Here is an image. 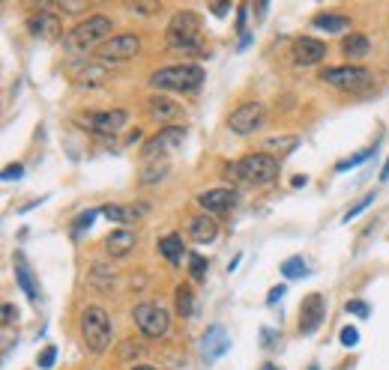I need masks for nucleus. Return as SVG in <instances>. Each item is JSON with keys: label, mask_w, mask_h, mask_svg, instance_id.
<instances>
[{"label": "nucleus", "mask_w": 389, "mask_h": 370, "mask_svg": "<svg viewBox=\"0 0 389 370\" xmlns=\"http://www.w3.org/2000/svg\"><path fill=\"white\" fill-rule=\"evenodd\" d=\"M204 84V69L198 63H177V66H165L150 75V87L153 90H171V93H192Z\"/></svg>", "instance_id": "obj_1"}, {"label": "nucleus", "mask_w": 389, "mask_h": 370, "mask_svg": "<svg viewBox=\"0 0 389 370\" xmlns=\"http://www.w3.org/2000/svg\"><path fill=\"white\" fill-rule=\"evenodd\" d=\"M111 27H114V21H111L108 15H90V18H84L81 24H75L69 33H66L63 48L69 54L90 51V48H96V45H102L105 39H111Z\"/></svg>", "instance_id": "obj_2"}, {"label": "nucleus", "mask_w": 389, "mask_h": 370, "mask_svg": "<svg viewBox=\"0 0 389 370\" xmlns=\"http://www.w3.org/2000/svg\"><path fill=\"white\" fill-rule=\"evenodd\" d=\"M225 176H240L252 185H266L279 176V159L270 152H249V155H243L240 162L228 164Z\"/></svg>", "instance_id": "obj_3"}, {"label": "nucleus", "mask_w": 389, "mask_h": 370, "mask_svg": "<svg viewBox=\"0 0 389 370\" xmlns=\"http://www.w3.org/2000/svg\"><path fill=\"white\" fill-rule=\"evenodd\" d=\"M78 329H81V338L87 343L90 353H105L108 343H111V320H108V311L99 308V305H87L78 317Z\"/></svg>", "instance_id": "obj_4"}, {"label": "nucleus", "mask_w": 389, "mask_h": 370, "mask_svg": "<svg viewBox=\"0 0 389 370\" xmlns=\"http://www.w3.org/2000/svg\"><path fill=\"white\" fill-rule=\"evenodd\" d=\"M198 33H201V18L195 13H177L168 24V48L180 51V54H201V42H198Z\"/></svg>", "instance_id": "obj_5"}, {"label": "nucleus", "mask_w": 389, "mask_h": 370, "mask_svg": "<svg viewBox=\"0 0 389 370\" xmlns=\"http://www.w3.org/2000/svg\"><path fill=\"white\" fill-rule=\"evenodd\" d=\"M320 81L341 90V93H362V90L371 87V72L362 69V66H332V69L320 72Z\"/></svg>", "instance_id": "obj_6"}, {"label": "nucleus", "mask_w": 389, "mask_h": 370, "mask_svg": "<svg viewBox=\"0 0 389 370\" xmlns=\"http://www.w3.org/2000/svg\"><path fill=\"white\" fill-rule=\"evenodd\" d=\"M132 320H135V326L141 329V334H147V338H165L171 329L168 311L162 305H156V301H141V305H135Z\"/></svg>", "instance_id": "obj_7"}, {"label": "nucleus", "mask_w": 389, "mask_h": 370, "mask_svg": "<svg viewBox=\"0 0 389 370\" xmlns=\"http://www.w3.org/2000/svg\"><path fill=\"white\" fill-rule=\"evenodd\" d=\"M126 122H129V114H126V111H120V108H114V111H90V114L78 117V126L93 131V134H102V138H114L120 129H126Z\"/></svg>", "instance_id": "obj_8"}, {"label": "nucleus", "mask_w": 389, "mask_h": 370, "mask_svg": "<svg viewBox=\"0 0 389 370\" xmlns=\"http://www.w3.org/2000/svg\"><path fill=\"white\" fill-rule=\"evenodd\" d=\"M138 51H141V36H135V33H117V36L105 39L96 48L102 63H123V60L138 57Z\"/></svg>", "instance_id": "obj_9"}, {"label": "nucleus", "mask_w": 389, "mask_h": 370, "mask_svg": "<svg viewBox=\"0 0 389 370\" xmlns=\"http://www.w3.org/2000/svg\"><path fill=\"white\" fill-rule=\"evenodd\" d=\"M264 122H266V108L261 102H243L231 111L228 129L233 134H254L258 129H264Z\"/></svg>", "instance_id": "obj_10"}, {"label": "nucleus", "mask_w": 389, "mask_h": 370, "mask_svg": "<svg viewBox=\"0 0 389 370\" xmlns=\"http://www.w3.org/2000/svg\"><path fill=\"white\" fill-rule=\"evenodd\" d=\"M186 141V126H165L159 134H153V138L141 147V155L144 162H153V159H162L168 150H177L180 143Z\"/></svg>", "instance_id": "obj_11"}, {"label": "nucleus", "mask_w": 389, "mask_h": 370, "mask_svg": "<svg viewBox=\"0 0 389 370\" xmlns=\"http://www.w3.org/2000/svg\"><path fill=\"white\" fill-rule=\"evenodd\" d=\"M240 204V194L233 188H210V192L198 194V206L210 215H228V212Z\"/></svg>", "instance_id": "obj_12"}, {"label": "nucleus", "mask_w": 389, "mask_h": 370, "mask_svg": "<svg viewBox=\"0 0 389 370\" xmlns=\"http://www.w3.org/2000/svg\"><path fill=\"white\" fill-rule=\"evenodd\" d=\"M147 114H150L156 122L174 126V122L186 120V108L177 105L174 99H168V96H150V99H147Z\"/></svg>", "instance_id": "obj_13"}, {"label": "nucleus", "mask_w": 389, "mask_h": 370, "mask_svg": "<svg viewBox=\"0 0 389 370\" xmlns=\"http://www.w3.org/2000/svg\"><path fill=\"white\" fill-rule=\"evenodd\" d=\"M299 332L303 334H311L320 329V322H324V311H327V301L320 293H311L303 299V308H299Z\"/></svg>", "instance_id": "obj_14"}, {"label": "nucleus", "mask_w": 389, "mask_h": 370, "mask_svg": "<svg viewBox=\"0 0 389 370\" xmlns=\"http://www.w3.org/2000/svg\"><path fill=\"white\" fill-rule=\"evenodd\" d=\"M27 33L33 39H39V42H51V39H57L60 36V18L54 15V13H33L27 18Z\"/></svg>", "instance_id": "obj_15"}, {"label": "nucleus", "mask_w": 389, "mask_h": 370, "mask_svg": "<svg viewBox=\"0 0 389 370\" xmlns=\"http://www.w3.org/2000/svg\"><path fill=\"white\" fill-rule=\"evenodd\" d=\"M324 57H327V45L320 42V39H315V36H299L294 42V60L299 66H315V63H320Z\"/></svg>", "instance_id": "obj_16"}, {"label": "nucleus", "mask_w": 389, "mask_h": 370, "mask_svg": "<svg viewBox=\"0 0 389 370\" xmlns=\"http://www.w3.org/2000/svg\"><path fill=\"white\" fill-rule=\"evenodd\" d=\"M189 239L198 242V245H210L219 239V224L216 218L210 215V212H204V215H195L192 224H189Z\"/></svg>", "instance_id": "obj_17"}, {"label": "nucleus", "mask_w": 389, "mask_h": 370, "mask_svg": "<svg viewBox=\"0 0 389 370\" xmlns=\"http://www.w3.org/2000/svg\"><path fill=\"white\" fill-rule=\"evenodd\" d=\"M69 75L78 87H99L108 81V69L102 63H78V66H72Z\"/></svg>", "instance_id": "obj_18"}, {"label": "nucleus", "mask_w": 389, "mask_h": 370, "mask_svg": "<svg viewBox=\"0 0 389 370\" xmlns=\"http://www.w3.org/2000/svg\"><path fill=\"white\" fill-rule=\"evenodd\" d=\"M201 350H204V358L207 362H216L219 355H225L231 350V338L225 334V329L221 326H210L204 341H201Z\"/></svg>", "instance_id": "obj_19"}, {"label": "nucleus", "mask_w": 389, "mask_h": 370, "mask_svg": "<svg viewBox=\"0 0 389 370\" xmlns=\"http://www.w3.org/2000/svg\"><path fill=\"white\" fill-rule=\"evenodd\" d=\"M15 281H18L21 290H25V296H27L30 301H36V299H39L36 278H33L30 266H27V260H25V254H15Z\"/></svg>", "instance_id": "obj_20"}, {"label": "nucleus", "mask_w": 389, "mask_h": 370, "mask_svg": "<svg viewBox=\"0 0 389 370\" xmlns=\"http://www.w3.org/2000/svg\"><path fill=\"white\" fill-rule=\"evenodd\" d=\"M132 248H135V233H132V230H114L105 239V251L111 257H126Z\"/></svg>", "instance_id": "obj_21"}, {"label": "nucleus", "mask_w": 389, "mask_h": 370, "mask_svg": "<svg viewBox=\"0 0 389 370\" xmlns=\"http://www.w3.org/2000/svg\"><path fill=\"white\" fill-rule=\"evenodd\" d=\"M174 308H177L180 317H195V313H198V299H195V293H192V287H189V284H180L174 290Z\"/></svg>", "instance_id": "obj_22"}, {"label": "nucleus", "mask_w": 389, "mask_h": 370, "mask_svg": "<svg viewBox=\"0 0 389 370\" xmlns=\"http://www.w3.org/2000/svg\"><path fill=\"white\" fill-rule=\"evenodd\" d=\"M369 48H371V42H369V36H362V33H350V36L341 42V54L348 60H362L365 54H369Z\"/></svg>", "instance_id": "obj_23"}, {"label": "nucleus", "mask_w": 389, "mask_h": 370, "mask_svg": "<svg viewBox=\"0 0 389 370\" xmlns=\"http://www.w3.org/2000/svg\"><path fill=\"white\" fill-rule=\"evenodd\" d=\"M159 254H162L171 266H180L183 254H186V248H183V236H177V233H171V236L159 239Z\"/></svg>", "instance_id": "obj_24"}, {"label": "nucleus", "mask_w": 389, "mask_h": 370, "mask_svg": "<svg viewBox=\"0 0 389 370\" xmlns=\"http://www.w3.org/2000/svg\"><path fill=\"white\" fill-rule=\"evenodd\" d=\"M168 171H171V164L165 162V159H153V162H147L141 167V173H138V179L144 185H156L159 179H165L168 176Z\"/></svg>", "instance_id": "obj_25"}, {"label": "nucleus", "mask_w": 389, "mask_h": 370, "mask_svg": "<svg viewBox=\"0 0 389 370\" xmlns=\"http://www.w3.org/2000/svg\"><path fill=\"white\" fill-rule=\"evenodd\" d=\"M311 24H315L318 30H327V33H339L344 27H350V18L348 15H339V13H320L311 18Z\"/></svg>", "instance_id": "obj_26"}, {"label": "nucleus", "mask_w": 389, "mask_h": 370, "mask_svg": "<svg viewBox=\"0 0 389 370\" xmlns=\"http://www.w3.org/2000/svg\"><path fill=\"white\" fill-rule=\"evenodd\" d=\"M282 275L287 278V281H294V278H306L308 266H306L303 257H287V260L282 263Z\"/></svg>", "instance_id": "obj_27"}, {"label": "nucleus", "mask_w": 389, "mask_h": 370, "mask_svg": "<svg viewBox=\"0 0 389 370\" xmlns=\"http://www.w3.org/2000/svg\"><path fill=\"white\" fill-rule=\"evenodd\" d=\"M126 9L132 15H156L162 9V0H126Z\"/></svg>", "instance_id": "obj_28"}, {"label": "nucleus", "mask_w": 389, "mask_h": 370, "mask_svg": "<svg viewBox=\"0 0 389 370\" xmlns=\"http://www.w3.org/2000/svg\"><path fill=\"white\" fill-rule=\"evenodd\" d=\"M377 152V143H371L369 150H362V152H357V155H350V159H344V162H339L336 164V171L339 173H344V171H350V167H357V164H362V162H369L371 155Z\"/></svg>", "instance_id": "obj_29"}, {"label": "nucleus", "mask_w": 389, "mask_h": 370, "mask_svg": "<svg viewBox=\"0 0 389 370\" xmlns=\"http://www.w3.org/2000/svg\"><path fill=\"white\" fill-rule=\"evenodd\" d=\"M371 204H374V192H369V194H365L362 200H357V204H353L348 212H344V218H341V221H350V218H357L360 212H362V209H369Z\"/></svg>", "instance_id": "obj_30"}, {"label": "nucleus", "mask_w": 389, "mask_h": 370, "mask_svg": "<svg viewBox=\"0 0 389 370\" xmlns=\"http://www.w3.org/2000/svg\"><path fill=\"white\" fill-rule=\"evenodd\" d=\"M96 215H99V209H87V212H81V215H78V221H75V236H78V233H81V230H90V224L96 221Z\"/></svg>", "instance_id": "obj_31"}, {"label": "nucleus", "mask_w": 389, "mask_h": 370, "mask_svg": "<svg viewBox=\"0 0 389 370\" xmlns=\"http://www.w3.org/2000/svg\"><path fill=\"white\" fill-rule=\"evenodd\" d=\"M102 215H105L108 221H117V224H123L126 218H132V212H129V209H123V206H111V204H108V206L102 209Z\"/></svg>", "instance_id": "obj_32"}, {"label": "nucleus", "mask_w": 389, "mask_h": 370, "mask_svg": "<svg viewBox=\"0 0 389 370\" xmlns=\"http://www.w3.org/2000/svg\"><path fill=\"white\" fill-rule=\"evenodd\" d=\"M54 358H57V346H46V350L39 353L36 364H39L42 370H51V367H54Z\"/></svg>", "instance_id": "obj_33"}, {"label": "nucleus", "mask_w": 389, "mask_h": 370, "mask_svg": "<svg viewBox=\"0 0 389 370\" xmlns=\"http://www.w3.org/2000/svg\"><path fill=\"white\" fill-rule=\"evenodd\" d=\"M189 269H192V278H195V281H204V278H207V260H204V257H192V263H189Z\"/></svg>", "instance_id": "obj_34"}, {"label": "nucleus", "mask_w": 389, "mask_h": 370, "mask_svg": "<svg viewBox=\"0 0 389 370\" xmlns=\"http://www.w3.org/2000/svg\"><path fill=\"white\" fill-rule=\"evenodd\" d=\"M344 311H348V313H353V317H360V320H365V317H369V305H365V301H360V299L348 301V305H344Z\"/></svg>", "instance_id": "obj_35"}, {"label": "nucleus", "mask_w": 389, "mask_h": 370, "mask_svg": "<svg viewBox=\"0 0 389 370\" xmlns=\"http://www.w3.org/2000/svg\"><path fill=\"white\" fill-rule=\"evenodd\" d=\"M57 3L63 6V13H72V15H78L81 13V9L90 3V0H57Z\"/></svg>", "instance_id": "obj_36"}, {"label": "nucleus", "mask_w": 389, "mask_h": 370, "mask_svg": "<svg viewBox=\"0 0 389 370\" xmlns=\"http://www.w3.org/2000/svg\"><path fill=\"white\" fill-rule=\"evenodd\" d=\"M341 343H344V346H357V343H360V332L353 329V326H344V329H341Z\"/></svg>", "instance_id": "obj_37"}, {"label": "nucleus", "mask_w": 389, "mask_h": 370, "mask_svg": "<svg viewBox=\"0 0 389 370\" xmlns=\"http://www.w3.org/2000/svg\"><path fill=\"white\" fill-rule=\"evenodd\" d=\"M25 176V167L21 164H6V171H4V179L6 183H13V179H21Z\"/></svg>", "instance_id": "obj_38"}, {"label": "nucleus", "mask_w": 389, "mask_h": 370, "mask_svg": "<svg viewBox=\"0 0 389 370\" xmlns=\"http://www.w3.org/2000/svg\"><path fill=\"white\" fill-rule=\"evenodd\" d=\"M25 6L30 9V15L33 13H46V9L51 6V0H25Z\"/></svg>", "instance_id": "obj_39"}, {"label": "nucleus", "mask_w": 389, "mask_h": 370, "mask_svg": "<svg viewBox=\"0 0 389 370\" xmlns=\"http://www.w3.org/2000/svg\"><path fill=\"white\" fill-rule=\"evenodd\" d=\"M15 320H18V308H15V305H9V301H6V305H4V326H13Z\"/></svg>", "instance_id": "obj_40"}, {"label": "nucleus", "mask_w": 389, "mask_h": 370, "mask_svg": "<svg viewBox=\"0 0 389 370\" xmlns=\"http://www.w3.org/2000/svg\"><path fill=\"white\" fill-rule=\"evenodd\" d=\"M228 9H231V0H216L213 3V15H228Z\"/></svg>", "instance_id": "obj_41"}, {"label": "nucleus", "mask_w": 389, "mask_h": 370, "mask_svg": "<svg viewBox=\"0 0 389 370\" xmlns=\"http://www.w3.org/2000/svg\"><path fill=\"white\" fill-rule=\"evenodd\" d=\"M246 13H249V6L243 3L240 13H237V30H240V33H246Z\"/></svg>", "instance_id": "obj_42"}, {"label": "nucleus", "mask_w": 389, "mask_h": 370, "mask_svg": "<svg viewBox=\"0 0 389 370\" xmlns=\"http://www.w3.org/2000/svg\"><path fill=\"white\" fill-rule=\"evenodd\" d=\"M270 9V0H254V18H264Z\"/></svg>", "instance_id": "obj_43"}, {"label": "nucleus", "mask_w": 389, "mask_h": 370, "mask_svg": "<svg viewBox=\"0 0 389 370\" xmlns=\"http://www.w3.org/2000/svg\"><path fill=\"white\" fill-rule=\"evenodd\" d=\"M285 290H287V287H282V284H279V287H273V290H270V296H266V301H270V305H273V301H279V299L285 296Z\"/></svg>", "instance_id": "obj_44"}, {"label": "nucleus", "mask_w": 389, "mask_h": 370, "mask_svg": "<svg viewBox=\"0 0 389 370\" xmlns=\"http://www.w3.org/2000/svg\"><path fill=\"white\" fill-rule=\"evenodd\" d=\"M306 183H308V179H306V176H294V179H291V185H294V188H303Z\"/></svg>", "instance_id": "obj_45"}, {"label": "nucleus", "mask_w": 389, "mask_h": 370, "mask_svg": "<svg viewBox=\"0 0 389 370\" xmlns=\"http://www.w3.org/2000/svg\"><path fill=\"white\" fill-rule=\"evenodd\" d=\"M381 179H389V159H386V164H383V171H381Z\"/></svg>", "instance_id": "obj_46"}, {"label": "nucleus", "mask_w": 389, "mask_h": 370, "mask_svg": "<svg viewBox=\"0 0 389 370\" xmlns=\"http://www.w3.org/2000/svg\"><path fill=\"white\" fill-rule=\"evenodd\" d=\"M132 370H156V367H150V364H135Z\"/></svg>", "instance_id": "obj_47"}, {"label": "nucleus", "mask_w": 389, "mask_h": 370, "mask_svg": "<svg viewBox=\"0 0 389 370\" xmlns=\"http://www.w3.org/2000/svg\"><path fill=\"white\" fill-rule=\"evenodd\" d=\"M261 370H279V367H275V364H264Z\"/></svg>", "instance_id": "obj_48"}]
</instances>
